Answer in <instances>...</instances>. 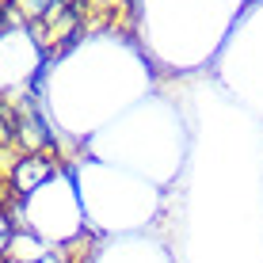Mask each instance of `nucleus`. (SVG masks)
<instances>
[{
	"label": "nucleus",
	"instance_id": "f257e3e1",
	"mask_svg": "<svg viewBox=\"0 0 263 263\" xmlns=\"http://www.w3.org/2000/svg\"><path fill=\"white\" fill-rule=\"evenodd\" d=\"M53 172H58V157L46 149V153H15L12 164L4 168V183L8 191L15 198H31L34 191H42V183L53 179Z\"/></svg>",
	"mask_w": 263,
	"mask_h": 263
},
{
	"label": "nucleus",
	"instance_id": "f03ea898",
	"mask_svg": "<svg viewBox=\"0 0 263 263\" xmlns=\"http://www.w3.org/2000/svg\"><path fill=\"white\" fill-rule=\"evenodd\" d=\"M50 252H53L50 244L42 240L34 229H27V225H23V229L15 233V240H12V248H8L4 263H39V259H46Z\"/></svg>",
	"mask_w": 263,
	"mask_h": 263
},
{
	"label": "nucleus",
	"instance_id": "7ed1b4c3",
	"mask_svg": "<svg viewBox=\"0 0 263 263\" xmlns=\"http://www.w3.org/2000/svg\"><path fill=\"white\" fill-rule=\"evenodd\" d=\"M15 233H20V221H15L12 206H0V263H4V256H8V248H12Z\"/></svg>",
	"mask_w": 263,
	"mask_h": 263
},
{
	"label": "nucleus",
	"instance_id": "20e7f679",
	"mask_svg": "<svg viewBox=\"0 0 263 263\" xmlns=\"http://www.w3.org/2000/svg\"><path fill=\"white\" fill-rule=\"evenodd\" d=\"M15 8V0H0V12H12Z\"/></svg>",
	"mask_w": 263,
	"mask_h": 263
},
{
	"label": "nucleus",
	"instance_id": "39448f33",
	"mask_svg": "<svg viewBox=\"0 0 263 263\" xmlns=\"http://www.w3.org/2000/svg\"><path fill=\"white\" fill-rule=\"evenodd\" d=\"M0 34H4V23H0Z\"/></svg>",
	"mask_w": 263,
	"mask_h": 263
},
{
	"label": "nucleus",
	"instance_id": "423d86ee",
	"mask_svg": "<svg viewBox=\"0 0 263 263\" xmlns=\"http://www.w3.org/2000/svg\"><path fill=\"white\" fill-rule=\"evenodd\" d=\"M103 4H115V0H103Z\"/></svg>",
	"mask_w": 263,
	"mask_h": 263
}]
</instances>
